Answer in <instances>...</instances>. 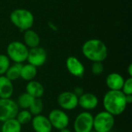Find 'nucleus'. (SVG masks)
I'll use <instances>...</instances> for the list:
<instances>
[{
    "mask_svg": "<svg viewBox=\"0 0 132 132\" xmlns=\"http://www.w3.org/2000/svg\"><path fill=\"white\" fill-rule=\"evenodd\" d=\"M102 104L104 111L114 117L122 114L128 106L126 95L121 90H108L103 97Z\"/></svg>",
    "mask_w": 132,
    "mask_h": 132,
    "instance_id": "1",
    "label": "nucleus"
},
{
    "mask_svg": "<svg viewBox=\"0 0 132 132\" xmlns=\"http://www.w3.org/2000/svg\"><path fill=\"white\" fill-rule=\"evenodd\" d=\"M81 50L84 57L93 63H103L108 56V50L106 44L98 39H90L87 40L83 44Z\"/></svg>",
    "mask_w": 132,
    "mask_h": 132,
    "instance_id": "2",
    "label": "nucleus"
},
{
    "mask_svg": "<svg viewBox=\"0 0 132 132\" xmlns=\"http://www.w3.org/2000/svg\"><path fill=\"white\" fill-rule=\"evenodd\" d=\"M9 18L12 25L20 31L29 29L34 24V15L32 12L26 9H16L13 10Z\"/></svg>",
    "mask_w": 132,
    "mask_h": 132,
    "instance_id": "3",
    "label": "nucleus"
},
{
    "mask_svg": "<svg viewBox=\"0 0 132 132\" xmlns=\"http://www.w3.org/2000/svg\"><path fill=\"white\" fill-rule=\"evenodd\" d=\"M29 48L20 41H12L6 47V56L14 63H23L27 60Z\"/></svg>",
    "mask_w": 132,
    "mask_h": 132,
    "instance_id": "4",
    "label": "nucleus"
},
{
    "mask_svg": "<svg viewBox=\"0 0 132 132\" xmlns=\"http://www.w3.org/2000/svg\"><path fill=\"white\" fill-rule=\"evenodd\" d=\"M115 124V117L102 111L94 116V131L96 132H111Z\"/></svg>",
    "mask_w": 132,
    "mask_h": 132,
    "instance_id": "5",
    "label": "nucleus"
},
{
    "mask_svg": "<svg viewBox=\"0 0 132 132\" xmlns=\"http://www.w3.org/2000/svg\"><path fill=\"white\" fill-rule=\"evenodd\" d=\"M74 132H90L94 130V115L90 111L80 112L73 124Z\"/></svg>",
    "mask_w": 132,
    "mask_h": 132,
    "instance_id": "6",
    "label": "nucleus"
},
{
    "mask_svg": "<svg viewBox=\"0 0 132 132\" xmlns=\"http://www.w3.org/2000/svg\"><path fill=\"white\" fill-rule=\"evenodd\" d=\"M19 108L12 98H0V122L15 118Z\"/></svg>",
    "mask_w": 132,
    "mask_h": 132,
    "instance_id": "7",
    "label": "nucleus"
},
{
    "mask_svg": "<svg viewBox=\"0 0 132 132\" xmlns=\"http://www.w3.org/2000/svg\"><path fill=\"white\" fill-rule=\"evenodd\" d=\"M53 128L58 131L68 128L70 125V117L67 112L60 108H55L50 111L47 116Z\"/></svg>",
    "mask_w": 132,
    "mask_h": 132,
    "instance_id": "8",
    "label": "nucleus"
},
{
    "mask_svg": "<svg viewBox=\"0 0 132 132\" xmlns=\"http://www.w3.org/2000/svg\"><path fill=\"white\" fill-rule=\"evenodd\" d=\"M57 104L65 111H73L78 107V97L73 91H63L57 97Z\"/></svg>",
    "mask_w": 132,
    "mask_h": 132,
    "instance_id": "9",
    "label": "nucleus"
},
{
    "mask_svg": "<svg viewBox=\"0 0 132 132\" xmlns=\"http://www.w3.org/2000/svg\"><path fill=\"white\" fill-rule=\"evenodd\" d=\"M47 60V53L46 50L41 46H37L29 50L27 62L28 63L36 67V68L43 66Z\"/></svg>",
    "mask_w": 132,
    "mask_h": 132,
    "instance_id": "10",
    "label": "nucleus"
},
{
    "mask_svg": "<svg viewBox=\"0 0 132 132\" xmlns=\"http://www.w3.org/2000/svg\"><path fill=\"white\" fill-rule=\"evenodd\" d=\"M66 67L68 72L73 77L82 78L85 73V67L83 63L76 56H70L66 60Z\"/></svg>",
    "mask_w": 132,
    "mask_h": 132,
    "instance_id": "11",
    "label": "nucleus"
},
{
    "mask_svg": "<svg viewBox=\"0 0 132 132\" xmlns=\"http://www.w3.org/2000/svg\"><path fill=\"white\" fill-rule=\"evenodd\" d=\"M99 99L93 93H84L78 97V106L85 111H90L97 108Z\"/></svg>",
    "mask_w": 132,
    "mask_h": 132,
    "instance_id": "12",
    "label": "nucleus"
},
{
    "mask_svg": "<svg viewBox=\"0 0 132 132\" xmlns=\"http://www.w3.org/2000/svg\"><path fill=\"white\" fill-rule=\"evenodd\" d=\"M31 125L35 132H52L53 130V127L48 118L42 114L33 116Z\"/></svg>",
    "mask_w": 132,
    "mask_h": 132,
    "instance_id": "13",
    "label": "nucleus"
},
{
    "mask_svg": "<svg viewBox=\"0 0 132 132\" xmlns=\"http://www.w3.org/2000/svg\"><path fill=\"white\" fill-rule=\"evenodd\" d=\"M125 80V79L121 74L113 72L107 76L105 79V84L110 90H121Z\"/></svg>",
    "mask_w": 132,
    "mask_h": 132,
    "instance_id": "14",
    "label": "nucleus"
},
{
    "mask_svg": "<svg viewBox=\"0 0 132 132\" xmlns=\"http://www.w3.org/2000/svg\"><path fill=\"white\" fill-rule=\"evenodd\" d=\"M26 92L32 96L34 99L42 98L45 93L43 85L37 80H31L27 82L26 86Z\"/></svg>",
    "mask_w": 132,
    "mask_h": 132,
    "instance_id": "15",
    "label": "nucleus"
},
{
    "mask_svg": "<svg viewBox=\"0 0 132 132\" xmlns=\"http://www.w3.org/2000/svg\"><path fill=\"white\" fill-rule=\"evenodd\" d=\"M14 94V84L5 75L0 76V98H12Z\"/></svg>",
    "mask_w": 132,
    "mask_h": 132,
    "instance_id": "16",
    "label": "nucleus"
},
{
    "mask_svg": "<svg viewBox=\"0 0 132 132\" xmlns=\"http://www.w3.org/2000/svg\"><path fill=\"white\" fill-rule=\"evenodd\" d=\"M23 43L29 48H35L39 46L40 43V37L39 34L32 30V29H27L24 31L23 34Z\"/></svg>",
    "mask_w": 132,
    "mask_h": 132,
    "instance_id": "17",
    "label": "nucleus"
},
{
    "mask_svg": "<svg viewBox=\"0 0 132 132\" xmlns=\"http://www.w3.org/2000/svg\"><path fill=\"white\" fill-rule=\"evenodd\" d=\"M37 75V68L29 63L22 64L20 72V78L26 82L33 80Z\"/></svg>",
    "mask_w": 132,
    "mask_h": 132,
    "instance_id": "18",
    "label": "nucleus"
},
{
    "mask_svg": "<svg viewBox=\"0 0 132 132\" xmlns=\"http://www.w3.org/2000/svg\"><path fill=\"white\" fill-rule=\"evenodd\" d=\"M22 125L15 119L12 118L2 122L0 132H21Z\"/></svg>",
    "mask_w": 132,
    "mask_h": 132,
    "instance_id": "19",
    "label": "nucleus"
},
{
    "mask_svg": "<svg viewBox=\"0 0 132 132\" xmlns=\"http://www.w3.org/2000/svg\"><path fill=\"white\" fill-rule=\"evenodd\" d=\"M34 98L30 96L26 92L22 93L17 98L16 104L19 109L21 110H28L33 102Z\"/></svg>",
    "mask_w": 132,
    "mask_h": 132,
    "instance_id": "20",
    "label": "nucleus"
},
{
    "mask_svg": "<svg viewBox=\"0 0 132 132\" xmlns=\"http://www.w3.org/2000/svg\"><path fill=\"white\" fill-rule=\"evenodd\" d=\"M22 64L23 63L11 64L8 70L6 71L5 76L12 82L15 80H17L18 79L20 78V72H21V68H22Z\"/></svg>",
    "mask_w": 132,
    "mask_h": 132,
    "instance_id": "21",
    "label": "nucleus"
},
{
    "mask_svg": "<svg viewBox=\"0 0 132 132\" xmlns=\"http://www.w3.org/2000/svg\"><path fill=\"white\" fill-rule=\"evenodd\" d=\"M32 117L33 116L32 115V114L29 112V110H19L15 117V119L22 125H24L31 123Z\"/></svg>",
    "mask_w": 132,
    "mask_h": 132,
    "instance_id": "22",
    "label": "nucleus"
},
{
    "mask_svg": "<svg viewBox=\"0 0 132 132\" xmlns=\"http://www.w3.org/2000/svg\"><path fill=\"white\" fill-rule=\"evenodd\" d=\"M44 104L41 98L34 99L33 102L32 103L31 106L28 109L29 112L32 114V116H36L39 114H41L43 111Z\"/></svg>",
    "mask_w": 132,
    "mask_h": 132,
    "instance_id": "23",
    "label": "nucleus"
},
{
    "mask_svg": "<svg viewBox=\"0 0 132 132\" xmlns=\"http://www.w3.org/2000/svg\"><path fill=\"white\" fill-rule=\"evenodd\" d=\"M10 65L11 61L6 54H0V76L5 74Z\"/></svg>",
    "mask_w": 132,
    "mask_h": 132,
    "instance_id": "24",
    "label": "nucleus"
},
{
    "mask_svg": "<svg viewBox=\"0 0 132 132\" xmlns=\"http://www.w3.org/2000/svg\"><path fill=\"white\" fill-rule=\"evenodd\" d=\"M104 67L101 62H94L91 66V73L94 76H100L104 73Z\"/></svg>",
    "mask_w": 132,
    "mask_h": 132,
    "instance_id": "25",
    "label": "nucleus"
},
{
    "mask_svg": "<svg viewBox=\"0 0 132 132\" xmlns=\"http://www.w3.org/2000/svg\"><path fill=\"white\" fill-rule=\"evenodd\" d=\"M121 90L125 95H132V77H128L125 80Z\"/></svg>",
    "mask_w": 132,
    "mask_h": 132,
    "instance_id": "26",
    "label": "nucleus"
},
{
    "mask_svg": "<svg viewBox=\"0 0 132 132\" xmlns=\"http://www.w3.org/2000/svg\"><path fill=\"white\" fill-rule=\"evenodd\" d=\"M73 92L79 97L80 95H82L84 93V88L82 87H77L74 88Z\"/></svg>",
    "mask_w": 132,
    "mask_h": 132,
    "instance_id": "27",
    "label": "nucleus"
},
{
    "mask_svg": "<svg viewBox=\"0 0 132 132\" xmlns=\"http://www.w3.org/2000/svg\"><path fill=\"white\" fill-rule=\"evenodd\" d=\"M126 101L128 105L132 103V95H126Z\"/></svg>",
    "mask_w": 132,
    "mask_h": 132,
    "instance_id": "28",
    "label": "nucleus"
},
{
    "mask_svg": "<svg viewBox=\"0 0 132 132\" xmlns=\"http://www.w3.org/2000/svg\"><path fill=\"white\" fill-rule=\"evenodd\" d=\"M128 73L129 75V77H132V64L130 63L128 67Z\"/></svg>",
    "mask_w": 132,
    "mask_h": 132,
    "instance_id": "29",
    "label": "nucleus"
},
{
    "mask_svg": "<svg viewBox=\"0 0 132 132\" xmlns=\"http://www.w3.org/2000/svg\"><path fill=\"white\" fill-rule=\"evenodd\" d=\"M60 132H72L68 128H63V129H62V130H60L59 131Z\"/></svg>",
    "mask_w": 132,
    "mask_h": 132,
    "instance_id": "30",
    "label": "nucleus"
},
{
    "mask_svg": "<svg viewBox=\"0 0 132 132\" xmlns=\"http://www.w3.org/2000/svg\"><path fill=\"white\" fill-rule=\"evenodd\" d=\"M90 132H96V131H94V130H93V131H90Z\"/></svg>",
    "mask_w": 132,
    "mask_h": 132,
    "instance_id": "31",
    "label": "nucleus"
}]
</instances>
